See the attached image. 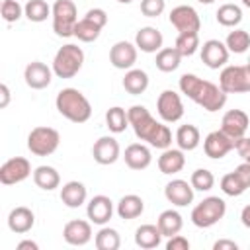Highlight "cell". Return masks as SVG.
Masks as SVG:
<instances>
[{"label": "cell", "mask_w": 250, "mask_h": 250, "mask_svg": "<svg viewBox=\"0 0 250 250\" xmlns=\"http://www.w3.org/2000/svg\"><path fill=\"white\" fill-rule=\"evenodd\" d=\"M0 96H2V100H0V109H6L8 107V104H10V88H8V84H0Z\"/></svg>", "instance_id": "obj_48"}, {"label": "cell", "mask_w": 250, "mask_h": 250, "mask_svg": "<svg viewBox=\"0 0 250 250\" xmlns=\"http://www.w3.org/2000/svg\"><path fill=\"white\" fill-rule=\"evenodd\" d=\"M109 62L119 70H129L137 62V45L129 41H117L109 49Z\"/></svg>", "instance_id": "obj_18"}, {"label": "cell", "mask_w": 250, "mask_h": 250, "mask_svg": "<svg viewBox=\"0 0 250 250\" xmlns=\"http://www.w3.org/2000/svg\"><path fill=\"white\" fill-rule=\"evenodd\" d=\"M225 213H227V203L219 195H209L191 209V223L199 229H209L217 225L225 217Z\"/></svg>", "instance_id": "obj_5"}, {"label": "cell", "mask_w": 250, "mask_h": 250, "mask_svg": "<svg viewBox=\"0 0 250 250\" xmlns=\"http://www.w3.org/2000/svg\"><path fill=\"white\" fill-rule=\"evenodd\" d=\"M115 211H117L119 219L131 221V219H137V217L143 215V211H145V201H143L139 195H135V193H127V195H123V197L119 199Z\"/></svg>", "instance_id": "obj_28"}, {"label": "cell", "mask_w": 250, "mask_h": 250, "mask_svg": "<svg viewBox=\"0 0 250 250\" xmlns=\"http://www.w3.org/2000/svg\"><path fill=\"white\" fill-rule=\"evenodd\" d=\"M53 31L59 37H74L78 23V8L72 0H55L53 4Z\"/></svg>", "instance_id": "obj_6"}, {"label": "cell", "mask_w": 250, "mask_h": 250, "mask_svg": "<svg viewBox=\"0 0 250 250\" xmlns=\"http://www.w3.org/2000/svg\"><path fill=\"white\" fill-rule=\"evenodd\" d=\"M234 150L238 152V156L244 160V162H250V137H240L234 141Z\"/></svg>", "instance_id": "obj_44"}, {"label": "cell", "mask_w": 250, "mask_h": 250, "mask_svg": "<svg viewBox=\"0 0 250 250\" xmlns=\"http://www.w3.org/2000/svg\"><path fill=\"white\" fill-rule=\"evenodd\" d=\"M189 184H191V188L197 189V191H209V189H213V186H215V176H213V172L207 170V168H197V170L191 172Z\"/></svg>", "instance_id": "obj_40"}, {"label": "cell", "mask_w": 250, "mask_h": 250, "mask_svg": "<svg viewBox=\"0 0 250 250\" xmlns=\"http://www.w3.org/2000/svg\"><path fill=\"white\" fill-rule=\"evenodd\" d=\"M86 197H88L86 186L78 180H70L61 188V201L70 209H78L82 203H86Z\"/></svg>", "instance_id": "obj_26"}, {"label": "cell", "mask_w": 250, "mask_h": 250, "mask_svg": "<svg viewBox=\"0 0 250 250\" xmlns=\"http://www.w3.org/2000/svg\"><path fill=\"white\" fill-rule=\"evenodd\" d=\"M197 2H199V4H213L215 0H197Z\"/></svg>", "instance_id": "obj_51"}, {"label": "cell", "mask_w": 250, "mask_h": 250, "mask_svg": "<svg viewBox=\"0 0 250 250\" xmlns=\"http://www.w3.org/2000/svg\"><path fill=\"white\" fill-rule=\"evenodd\" d=\"M31 176V162L23 156H14L8 158L2 166H0V182L4 186H14L20 184L23 180H27Z\"/></svg>", "instance_id": "obj_11"}, {"label": "cell", "mask_w": 250, "mask_h": 250, "mask_svg": "<svg viewBox=\"0 0 250 250\" xmlns=\"http://www.w3.org/2000/svg\"><path fill=\"white\" fill-rule=\"evenodd\" d=\"M33 182L37 188L45 189V191H53L61 186V176L53 166H37L33 170Z\"/></svg>", "instance_id": "obj_32"}, {"label": "cell", "mask_w": 250, "mask_h": 250, "mask_svg": "<svg viewBox=\"0 0 250 250\" xmlns=\"http://www.w3.org/2000/svg\"><path fill=\"white\" fill-rule=\"evenodd\" d=\"M53 68H49L41 61H31L23 70V80L31 90H43L53 80Z\"/></svg>", "instance_id": "obj_16"}, {"label": "cell", "mask_w": 250, "mask_h": 250, "mask_svg": "<svg viewBox=\"0 0 250 250\" xmlns=\"http://www.w3.org/2000/svg\"><path fill=\"white\" fill-rule=\"evenodd\" d=\"M219 86L225 94L250 92V64H229L219 74Z\"/></svg>", "instance_id": "obj_7"}, {"label": "cell", "mask_w": 250, "mask_h": 250, "mask_svg": "<svg viewBox=\"0 0 250 250\" xmlns=\"http://www.w3.org/2000/svg\"><path fill=\"white\" fill-rule=\"evenodd\" d=\"M156 111H158V115L164 123L180 121L184 117V104H182L180 94H176L174 90L160 92V96L156 100Z\"/></svg>", "instance_id": "obj_10"}, {"label": "cell", "mask_w": 250, "mask_h": 250, "mask_svg": "<svg viewBox=\"0 0 250 250\" xmlns=\"http://www.w3.org/2000/svg\"><path fill=\"white\" fill-rule=\"evenodd\" d=\"M248 125H250V117L242 109H229L221 119V131L227 133L234 141L246 135Z\"/></svg>", "instance_id": "obj_15"}, {"label": "cell", "mask_w": 250, "mask_h": 250, "mask_svg": "<svg viewBox=\"0 0 250 250\" xmlns=\"http://www.w3.org/2000/svg\"><path fill=\"white\" fill-rule=\"evenodd\" d=\"M33 225H35V215H33V211L29 207H23V205L14 207L10 211V215H8V229L12 232H16V234L29 232L33 229Z\"/></svg>", "instance_id": "obj_23"}, {"label": "cell", "mask_w": 250, "mask_h": 250, "mask_svg": "<svg viewBox=\"0 0 250 250\" xmlns=\"http://www.w3.org/2000/svg\"><path fill=\"white\" fill-rule=\"evenodd\" d=\"M18 250H39V244L35 240H21L18 242Z\"/></svg>", "instance_id": "obj_49"}, {"label": "cell", "mask_w": 250, "mask_h": 250, "mask_svg": "<svg viewBox=\"0 0 250 250\" xmlns=\"http://www.w3.org/2000/svg\"><path fill=\"white\" fill-rule=\"evenodd\" d=\"M117 2H119V4H131L133 0H117Z\"/></svg>", "instance_id": "obj_52"}, {"label": "cell", "mask_w": 250, "mask_h": 250, "mask_svg": "<svg viewBox=\"0 0 250 250\" xmlns=\"http://www.w3.org/2000/svg\"><path fill=\"white\" fill-rule=\"evenodd\" d=\"M248 64H250V57H248Z\"/></svg>", "instance_id": "obj_54"}, {"label": "cell", "mask_w": 250, "mask_h": 250, "mask_svg": "<svg viewBox=\"0 0 250 250\" xmlns=\"http://www.w3.org/2000/svg\"><path fill=\"white\" fill-rule=\"evenodd\" d=\"M229 49L223 41L219 39H209L203 43L201 47V61L207 68H213V70H219L223 68L227 62H229Z\"/></svg>", "instance_id": "obj_13"}, {"label": "cell", "mask_w": 250, "mask_h": 250, "mask_svg": "<svg viewBox=\"0 0 250 250\" xmlns=\"http://www.w3.org/2000/svg\"><path fill=\"white\" fill-rule=\"evenodd\" d=\"M127 115H129V125L133 127L137 139L160 150L172 146V131L168 129V125L156 121L145 105H131L127 109Z\"/></svg>", "instance_id": "obj_1"}, {"label": "cell", "mask_w": 250, "mask_h": 250, "mask_svg": "<svg viewBox=\"0 0 250 250\" xmlns=\"http://www.w3.org/2000/svg\"><path fill=\"white\" fill-rule=\"evenodd\" d=\"M62 238L70 246H84L92 240V225L82 219H72L64 225Z\"/></svg>", "instance_id": "obj_17"}, {"label": "cell", "mask_w": 250, "mask_h": 250, "mask_svg": "<svg viewBox=\"0 0 250 250\" xmlns=\"http://www.w3.org/2000/svg\"><path fill=\"white\" fill-rule=\"evenodd\" d=\"M92 156L98 164L102 166H109L113 164L119 156H121V148H119V143L113 139V137H100L94 146H92Z\"/></svg>", "instance_id": "obj_19"}, {"label": "cell", "mask_w": 250, "mask_h": 250, "mask_svg": "<svg viewBox=\"0 0 250 250\" xmlns=\"http://www.w3.org/2000/svg\"><path fill=\"white\" fill-rule=\"evenodd\" d=\"M238 244L234 240H227V238H221L213 244V250H236Z\"/></svg>", "instance_id": "obj_47"}, {"label": "cell", "mask_w": 250, "mask_h": 250, "mask_svg": "<svg viewBox=\"0 0 250 250\" xmlns=\"http://www.w3.org/2000/svg\"><path fill=\"white\" fill-rule=\"evenodd\" d=\"M82 64H84V51L74 43H66L55 53L51 68L59 78H74L80 72Z\"/></svg>", "instance_id": "obj_4"}, {"label": "cell", "mask_w": 250, "mask_h": 250, "mask_svg": "<svg viewBox=\"0 0 250 250\" xmlns=\"http://www.w3.org/2000/svg\"><path fill=\"white\" fill-rule=\"evenodd\" d=\"M178 86L184 96H188L205 111H219L227 104V94L221 90V86L209 80H203L197 74H191V72L182 74Z\"/></svg>", "instance_id": "obj_2"}, {"label": "cell", "mask_w": 250, "mask_h": 250, "mask_svg": "<svg viewBox=\"0 0 250 250\" xmlns=\"http://www.w3.org/2000/svg\"><path fill=\"white\" fill-rule=\"evenodd\" d=\"M105 125L111 133H123L129 127V115L121 105H113L105 111Z\"/></svg>", "instance_id": "obj_36"}, {"label": "cell", "mask_w": 250, "mask_h": 250, "mask_svg": "<svg viewBox=\"0 0 250 250\" xmlns=\"http://www.w3.org/2000/svg\"><path fill=\"white\" fill-rule=\"evenodd\" d=\"M221 189L225 195H230V197H238L242 195L248 188L242 184V180L236 176V172H229L221 178Z\"/></svg>", "instance_id": "obj_41"}, {"label": "cell", "mask_w": 250, "mask_h": 250, "mask_svg": "<svg viewBox=\"0 0 250 250\" xmlns=\"http://www.w3.org/2000/svg\"><path fill=\"white\" fill-rule=\"evenodd\" d=\"M234 172H236V176L242 180V184H244L246 188H250V162L238 164V166L234 168Z\"/></svg>", "instance_id": "obj_46"}, {"label": "cell", "mask_w": 250, "mask_h": 250, "mask_svg": "<svg viewBox=\"0 0 250 250\" xmlns=\"http://www.w3.org/2000/svg\"><path fill=\"white\" fill-rule=\"evenodd\" d=\"M176 143H178V148H182L184 152L186 150H195L201 143V133L191 123L180 125L178 131H176Z\"/></svg>", "instance_id": "obj_29"}, {"label": "cell", "mask_w": 250, "mask_h": 250, "mask_svg": "<svg viewBox=\"0 0 250 250\" xmlns=\"http://www.w3.org/2000/svg\"><path fill=\"white\" fill-rule=\"evenodd\" d=\"M55 105L59 113L72 123H86L92 117V105L88 98L76 88H62L55 98Z\"/></svg>", "instance_id": "obj_3"}, {"label": "cell", "mask_w": 250, "mask_h": 250, "mask_svg": "<svg viewBox=\"0 0 250 250\" xmlns=\"http://www.w3.org/2000/svg\"><path fill=\"white\" fill-rule=\"evenodd\" d=\"M166 250H189V240L178 232V234H174V236L168 238Z\"/></svg>", "instance_id": "obj_45"}, {"label": "cell", "mask_w": 250, "mask_h": 250, "mask_svg": "<svg viewBox=\"0 0 250 250\" xmlns=\"http://www.w3.org/2000/svg\"><path fill=\"white\" fill-rule=\"evenodd\" d=\"M186 166V156L182 148H164L162 154L158 156V170L166 176L178 174L182 172V168Z\"/></svg>", "instance_id": "obj_25"}, {"label": "cell", "mask_w": 250, "mask_h": 250, "mask_svg": "<svg viewBox=\"0 0 250 250\" xmlns=\"http://www.w3.org/2000/svg\"><path fill=\"white\" fill-rule=\"evenodd\" d=\"M94 244L98 250H117L121 246V236L115 229L102 227L94 236Z\"/></svg>", "instance_id": "obj_35"}, {"label": "cell", "mask_w": 250, "mask_h": 250, "mask_svg": "<svg viewBox=\"0 0 250 250\" xmlns=\"http://www.w3.org/2000/svg\"><path fill=\"white\" fill-rule=\"evenodd\" d=\"M86 215L90 223L104 227L105 223H109L113 215V201L107 195H94L86 205Z\"/></svg>", "instance_id": "obj_20"}, {"label": "cell", "mask_w": 250, "mask_h": 250, "mask_svg": "<svg viewBox=\"0 0 250 250\" xmlns=\"http://www.w3.org/2000/svg\"><path fill=\"white\" fill-rule=\"evenodd\" d=\"M156 225H158L162 236H168V238H170V236H174V234H178V232L182 230L184 219H182V215H180L176 209H166V211H162V213L158 215Z\"/></svg>", "instance_id": "obj_30"}, {"label": "cell", "mask_w": 250, "mask_h": 250, "mask_svg": "<svg viewBox=\"0 0 250 250\" xmlns=\"http://www.w3.org/2000/svg\"><path fill=\"white\" fill-rule=\"evenodd\" d=\"M242 4H244L246 8H250V0H242Z\"/></svg>", "instance_id": "obj_53"}, {"label": "cell", "mask_w": 250, "mask_h": 250, "mask_svg": "<svg viewBox=\"0 0 250 250\" xmlns=\"http://www.w3.org/2000/svg\"><path fill=\"white\" fill-rule=\"evenodd\" d=\"M225 45L230 53H236V55H242L250 49V33L246 29H234L227 35L225 39Z\"/></svg>", "instance_id": "obj_38"}, {"label": "cell", "mask_w": 250, "mask_h": 250, "mask_svg": "<svg viewBox=\"0 0 250 250\" xmlns=\"http://www.w3.org/2000/svg\"><path fill=\"white\" fill-rule=\"evenodd\" d=\"M174 47L180 51L182 57H191L199 49V33L189 31V33H178Z\"/></svg>", "instance_id": "obj_39"}, {"label": "cell", "mask_w": 250, "mask_h": 250, "mask_svg": "<svg viewBox=\"0 0 250 250\" xmlns=\"http://www.w3.org/2000/svg\"><path fill=\"white\" fill-rule=\"evenodd\" d=\"M123 160L125 164L131 168V170H145L150 166L152 162V154H150V148L143 143H133L125 148L123 152Z\"/></svg>", "instance_id": "obj_22"}, {"label": "cell", "mask_w": 250, "mask_h": 250, "mask_svg": "<svg viewBox=\"0 0 250 250\" xmlns=\"http://www.w3.org/2000/svg\"><path fill=\"white\" fill-rule=\"evenodd\" d=\"M234 148V139H230L227 133H223L221 129L217 131H211L205 141H203V150L209 158L213 160H219L223 156H227L230 150Z\"/></svg>", "instance_id": "obj_14"}, {"label": "cell", "mask_w": 250, "mask_h": 250, "mask_svg": "<svg viewBox=\"0 0 250 250\" xmlns=\"http://www.w3.org/2000/svg\"><path fill=\"white\" fill-rule=\"evenodd\" d=\"M166 8L164 0H141V12L146 18H158Z\"/></svg>", "instance_id": "obj_43"}, {"label": "cell", "mask_w": 250, "mask_h": 250, "mask_svg": "<svg viewBox=\"0 0 250 250\" xmlns=\"http://www.w3.org/2000/svg\"><path fill=\"white\" fill-rule=\"evenodd\" d=\"M193 188H191V184H188L186 180H172V182H168L166 184V188H164V197L172 203V205H176V207H186V205H189L191 201H193Z\"/></svg>", "instance_id": "obj_21"}, {"label": "cell", "mask_w": 250, "mask_h": 250, "mask_svg": "<svg viewBox=\"0 0 250 250\" xmlns=\"http://www.w3.org/2000/svg\"><path fill=\"white\" fill-rule=\"evenodd\" d=\"M240 221L246 229H250V205H246L242 211H240Z\"/></svg>", "instance_id": "obj_50"}, {"label": "cell", "mask_w": 250, "mask_h": 250, "mask_svg": "<svg viewBox=\"0 0 250 250\" xmlns=\"http://www.w3.org/2000/svg\"><path fill=\"white\" fill-rule=\"evenodd\" d=\"M59 145H61L59 131L47 125L33 127L27 135V148L35 156H49L59 148Z\"/></svg>", "instance_id": "obj_8"}, {"label": "cell", "mask_w": 250, "mask_h": 250, "mask_svg": "<svg viewBox=\"0 0 250 250\" xmlns=\"http://www.w3.org/2000/svg\"><path fill=\"white\" fill-rule=\"evenodd\" d=\"M182 62V55L176 47H162L158 53H156V68L160 72H174Z\"/></svg>", "instance_id": "obj_33"}, {"label": "cell", "mask_w": 250, "mask_h": 250, "mask_svg": "<svg viewBox=\"0 0 250 250\" xmlns=\"http://www.w3.org/2000/svg\"><path fill=\"white\" fill-rule=\"evenodd\" d=\"M51 14H53V6H49L45 0H27L23 6V16L35 23L45 21Z\"/></svg>", "instance_id": "obj_34"}, {"label": "cell", "mask_w": 250, "mask_h": 250, "mask_svg": "<svg viewBox=\"0 0 250 250\" xmlns=\"http://www.w3.org/2000/svg\"><path fill=\"white\" fill-rule=\"evenodd\" d=\"M162 43H164L162 33L156 27H152V25L141 27L137 31V35H135V45L143 53H158L162 49Z\"/></svg>", "instance_id": "obj_24"}, {"label": "cell", "mask_w": 250, "mask_h": 250, "mask_svg": "<svg viewBox=\"0 0 250 250\" xmlns=\"http://www.w3.org/2000/svg\"><path fill=\"white\" fill-rule=\"evenodd\" d=\"M0 14H2V20L6 23H14L23 16V6L18 0H2Z\"/></svg>", "instance_id": "obj_42"}, {"label": "cell", "mask_w": 250, "mask_h": 250, "mask_svg": "<svg viewBox=\"0 0 250 250\" xmlns=\"http://www.w3.org/2000/svg\"><path fill=\"white\" fill-rule=\"evenodd\" d=\"M123 88L131 96H141L148 88V74L141 68H129L123 78Z\"/></svg>", "instance_id": "obj_31"}, {"label": "cell", "mask_w": 250, "mask_h": 250, "mask_svg": "<svg viewBox=\"0 0 250 250\" xmlns=\"http://www.w3.org/2000/svg\"><path fill=\"white\" fill-rule=\"evenodd\" d=\"M162 242V232L158 225H141L135 230V244L143 250H152L158 248Z\"/></svg>", "instance_id": "obj_27"}, {"label": "cell", "mask_w": 250, "mask_h": 250, "mask_svg": "<svg viewBox=\"0 0 250 250\" xmlns=\"http://www.w3.org/2000/svg\"><path fill=\"white\" fill-rule=\"evenodd\" d=\"M168 20L178 29V33H189V31H195L197 33L199 27H201L199 14L195 12V8H191L188 4H180V6L172 8Z\"/></svg>", "instance_id": "obj_12"}, {"label": "cell", "mask_w": 250, "mask_h": 250, "mask_svg": "<svg viewBox=\"0 0 250 250\" xmlns=\"http://www.w3.org/2000/svg\"><path fill=\"white\" fill-rule=\"evenodd\" d=\"M215 18H217V21H219L221 25H225V27H234V25H238V23L242 21V10H240V6H236V4H223V6H219Z\"/></svg>", "instance_id": "obj_37"}, {"label": "cell", "mask_w": 250, "mask_h": 250, "mask_svg": "<svg viewBox=\"0 0 250 250\" xmlns=\"http://www.w3.org/2000/svg\"><path fill=\"white\" fill-rule=\"evenodd\" d=\"M107 23V14L102 8H92L84 14L82 20H78L76 27H74V37L82 43H92L100 37L102 29Z\"/></svg>", "instance_id": "obj_9"}]
</instances>
